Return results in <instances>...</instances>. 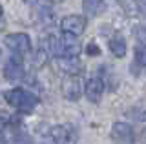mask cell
<instances>
[{
	"instance_id": "6da1fadb",
	"label": "cell",
	"mask_w": 146,
	"mask_h": 144,
	"mask_svg": "<svg viewBox=\"0 0 146 144\" xmlns=\"http://www.w3.org/2000/svg\"><path fill=\"white\" fill-rule=\"evenodd\" d=\"M4 98L11 108L18 110L20 113H31L38 104V97L24 88H13L4 93Z\"/></svg>"
},
{
	"instance_id": "7a4b0ae2",
	"label": "cell",
	"mask_w": 146,
	"mask_h": 144,
	"mask_svg": "<svg viewBox=\"0 0 146 144\" xmlns=\"http://www.w3.org/2000/svg\"><path fill=\"white\" fill-rule=\"evenodd\" d=\"M60 91L62 97L68 100H79L82 97V91H84V84H82L79 75H66V79L60 84Z\"/></svg>"
},
{
	"instance_id": "3957f363",
	"label": "cell",
	"mask_w": 146,
	"mask_h": 144,
	"mask_svg": "<svg viewBox=\"0 0 146 144\" xmlns=\"http://www.w3.org/2000/svg\"><path fill=\"white\" fill-rule=\"evenodd\" d=\"M6 46L15 55L24 57L27 53H31V38L26 33H9L6 37Z\"/></svg>"
},
{
	"instance_id": "277c9868",
	"label": "cell",
	"mask_w": 146,
	"mask_h": 144,
	"mask_svg": "<svg viewBox=\"0 0 146 144\" xmlns=\"http://www.w3.org/2000/svg\"><path fill=\"white\" fill-rule=\"evenodd\" d=\"M88 20L82 15H68L60 20V29L64 35H73V37H80L86 31Z\"/></svg>"
},
{
	"instance_id": "5b68a950",
	"label": "cell",
	"mask_w": 146,
	"mask_h": 144,
	"mask_svg": "<svg viewBox=\"0 0 146 144\" xmlns=\"http://www.w3.org/2000/svg\"><path fill=\"white\" fill-rule=\"evenodd\" d=\"M49 137L53 139L55 144H77V131L66 124L53 126L49 129Z\"/></svg>"
},
{
	"instance_id": "8992f818",
	"label": "cell",
	"mask_w": 146,
	"mask_h": 144,
	"mask_svg": "<svg viewBox=\"0 0 146 144\" xmlns=\"http://www.w3.org/2000/svg\"><path fill=\"white\" fill-rule=\"evenodd\" d=\"M26 75V67L24 62L18 55H13L11 58H7L4 64V77L7 80H22Z\"/></svg>"
},
{
	"instance_id": "52a82bcc",
	"label": "cell",
	"mask_w": 146,
	"mask_h": 144,
	"mask_svg": "<svg viewBox=\"0 0 146 144\" xmlns=\"http://www.w3.org/2000/svg\"><path fill=\"white\" fill-rule=\"evenodd\" d=\"M111 139L115 141V144H133L135 131L126 122H115L111 126Z\"/></svg>"
},
{
	"instance_id": "ba28073f",
	"label": "cell",
	"mask_w": 146,
	"mask_h": 144,
	"mask_svg": "<svg viewBox=\"0 0 146 144\" xmlns=\"http://www.w3.org/2000/svg\"><path fill=\"white\" fill-rule=\"evenodd\" d=\"M84 95L90 102H99L104 95V80L93 75L84 82Z\"/></svg>"
},
{
	"instance_id": "9c48e42d",
	"label": "cell",
	"mask_w": 146,
	"mask_h": 144,
	"mask_svg": "<svg viewBox=\"0 0 146 144\" xmlns=\"http://www.w3.org/2000/svg\"><path fill=\"white\" fill-rule=\"evenodd\" d=\"M57 67L66 75H79L82 71V62L79 57L60 55V57H57Z\"/></svg>"
},
{
	"instance_id": "30bf717a",
	"label": "cell",
	"mask_w": 146,
	"mask_h": 144,
	"mask_svg": "<svg viewBox=\"0 0 146 144\" xmlns=\"http://www.w3.org/2000/svg\"><path fill=\"white\" fill-rule=\"evenodd\" d=\"M80 49H82V46H80L79 40H77V37H73V35H64V37H60V55L79 57Z\"/></svg>"
},
{
	"instance_id": "8fae6325",
	"label": "cell",
	"mask_w": 146,
	"mask_h": 144,
	"mask_svg": "<svg viewBox=\"0 0 146 144\" xmlns=\"http://www.w3.org/2000/svg\"><path fill=\"white\" fill-rule=\"evenodd\" d=\"M108 48H110V51H111V55L113 57H117V58H122L126 55V51H128V44H126V40L122 38V37H113L111 40L108 42Z\"/></svg>"
},
{
	"instance_id": "7c38bea8",
	"label": "cell",
	"mask_w": 146,
	"mask_h": 144,
	"mask_svg": "<svg viewBox=\"0 0 146 144\" xmlns=\"http://www.w3.org/2000/svg\"><path fill=\"white\" fill-rule=\"evenodd\" d=\"M82 6H84V11L88 15H97L106 7V0H84Z\"/></svg>"
},
{
	"instance_id": "4fadbf2b",
	"label": "cell",
	"mask_w": 146,
	"mask_h": 144,
	"mask_svg": "<svg viewBox=\"0 0 146 144\" xmlns=\"http://www.w3.org/2000/svg\"><path fill=\"white\" fill-rule=\"evenodd\" d=\"M48 58H49V53H48V49H46V46L42 44V46L33 53V64L36 67H42L46 62H48Z\"/></svg>"
},
{
	"instance_id": "5bb4252c",
	"label": "cell",
	"mask_w": 146,
	"mask_h": 144,
	"mask_svg": "<svg viewBox=\"0 0 146 144\" xmlns=\"http://www.w3.org/2000/svg\"><path fill=\"white\" fill-rule=\"evenodd\" d=\"M135 62L146 67V46H143V44L135 48Z\"/></svg>"
},
{
	"instance_id": "9a60e30c",
	"label": "cell",
	"mask_w": 146,
	"mask_h": 144,
	"mask_svg": "<svg viewBox=\"0 0 146 144\" xmlns=\"http://www.w3.org/2000/svg\"><path fill=\"white\" fill-rule=\"evenodd\" d=\"M137 38H139V42L146 46V28H139L137 29Z\"/></svg>"
},
{
	"instance_id": "2e32d148",
	"label": "cell",
	"mask_w": 146,
	"mask_h": 144,
	"mask_svg": "<svg viewBox=\"0 0 146 144\" xmlns=\"http://www.w3.org/2000/svg\"><path fill=\"white\" fill-rule=\"evenodd\" d=\"M86 51H88V55H99V53H100V49H99V46H97L95 42H91V44H88Z\"/></svg>"
},
{
	"instance_id": "e0dca14e",
	"label": "cell",
	"mask_w": 146,
	"mask_h": 144,
	"mask_svg": "<svg viewBox=\"0 0 146 144\" xmlns=\"http://www.w3.org/2000/svg\"><path fill=\"white\" fill-rule=\"evenodd\" d=\"M24 2H27V4H31V6H35V4H38L40 0H24Z\"/></svg>"
},
{
	"instance_id": "ac0fdd59",
	"label": "cell",
	"mask_w": 146,
	"mask_h": 144,
	"mask_svg": "<svg viewBox=\"0 0 146 144\" xmlns=\"http://www.w3.org/2000/svg\"><path fill=\"white\" fill-rule=\"evenodd\" d=\"M4 126H6V120H4V119H2V115H0V129H2Z\"/></svg>"
},
{
	"instance_id": "d6986e66",
	"label": "cell",
	"mask_w": 146,
	"mask_h": 144,
	"mask_svg": "<svg viewBox=\"0 0 146 144\" xmlns=\"http://www.w3.org/2000/svg\"><path fill=\"white\" fill-rule=\"evenodd\" d=\"M48 4H58V2H62V0H46Z\"/></svg>"
},
{
	"instance_id": "ffe728a7",
	"label": "cell",
	"mask_w": 146,
	"mask_h": 144,
	"mask_svg": "<svg viewBox=\"0 0 146 144\" xmlns=\"http://www.w3.org/2000/svg\"><path fill=\"white\" fill-rule=\"evenodd\" d=\"M0 144H6V141H4V137H2V133H0Z\"/></svg>"
},
{
	"instance_id": "44dd1931",
	"label": "cell",
	"mask_w": 146,
	"mask_h": 144,
	"mask_svg": "<svg viewBox=\"0 0 146 144\" xmlns=\"http://www.w3.org/2000/svg\"><path fill=\"white\" fill-rule=\"evenodd\" d=\"M144 133H146V129H144Z\"/></svg>"
}]
</instances>
